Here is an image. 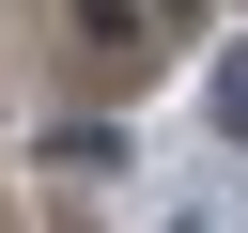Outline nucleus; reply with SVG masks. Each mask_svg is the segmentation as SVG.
I'll list each match as a JSON object with an SVG mask.
<instances>
[{
    "label": "nucleus",
    "instance_id": "obj_1",
    "mask_svg": "<svg viewBox=\"0 0 248 233\" xmlns=\"http://www.w3.org/2000/svg\"><path fill=\"white\" fill-rule=\"evenodd\" d=\"M78 47H140V0H78Z\"/></svg>",
    "mask_w": 248,
    "mask_h": 233
},
{
    "label": "nucleus",
    "instance_id": "obj_2",
    "mask_svg": "<svg viewBox=\"0 0 248 233\" xmlns=\"http://www.w3.org/2000/svg\"><path fill=\"white\" fill-rule=\"evenodd\" d=\"M155 233H232V217H202V202H186V217H155Z\"/></svg>",
    "mask_w": 248,
    "mask_h": 233
},
{
    "label": "nucleus",
    "instance_id": "obj_3",
    "mask_svg": "<svg viewBox=\"0 0 248 233\" xmlns=\"http://www.w3.org/2000/svg\"><path fill=\"white\" fill-rule=\"evenodd\" d=\"M170 16H202V0H170Z\"/></svg>",
    "mask_w": 248,
    "mask_h": 233
}]
</instances>
